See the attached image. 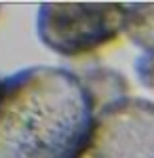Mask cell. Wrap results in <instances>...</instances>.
Returning <instances> with one entry per match:
<instances>
[{
	"label": "cell",
	"mask_w": 154,
	"mask_h": 158,
	"mask_svg": "<svg viewBox=\"0 0 154 158\" xmlns=\"http://www.w3.org/2000/svg\"><path fill=\"white\" fill-rule=\"evenodd\" d=\"M95 116L72 70L28 65L0 76V158H84Z\"/></svg>",
	"instance_id": "1"
},
{
	"label": "cell",
	"mask_w": 154,
	"mask_h": 158,
	"mask_svg": "<svg viewBox=\"0 0 154 158\" xmlns=\"http://www.w3.org/2000/svg\"><path fill=\"white\" fill-rule=\"evenodd\" d=\"M125 17L127 4L120 2H42L36 34L53 53L78 57L118 38Z\"/></svg>",
	"instance_id": "2"
},
{
	"label": "cell",
	"mask_w": 154,
	"mask_h": 158,
	"mask_svg": "<svg viewBox=\"0 0 154 158\" xmlns=\"http://www.w3.org/2000/svg\"><path fill=\"white\" fill-rule=\"evenodd\" d=\"M91 158H154V101L125 97L97 112Z\"/></svg>",
	"instance_id": "3"
},
{
	"label": "cell",
	"mask_w": 154,
	"mask_h": 158,
	"mask_svg": "<svg viewBox=\"0 0 154 158\" xmlns=\"http://www.w3.org/2000/svg\"><path fill=\"white\" fill-rule=\"evenodd\" d=\"M78 76L87 86L97 112L110 106V103H116L120 99L129 97L127 95L129 82L118 70H112L108 65H89Z\"/></svg>",
	"instance_id": "4"
},
{
	"label": "cell",
	"mask_w": 154,
	"mask_h": 158,
	"mask_svg": "<svg viewBox=\"0 0 154 158\" xmlns=\"http://www.w3.org/2000/svg\"><path fill=\"white\" fill-rule=\"evenodd\" d=\"M125 34L146 55H154V2H129Z\"/></svg>",
	"instance_id": "5"
},
{
	"label": "cell",
	"mask_w": 154,
	"mask_h": 158,
	"mask_svg": "<svg viewBox=\"0 0 154 158\" xmlns=\"http://www.w3.org/2000/svg\"><path fill=\"white\" fill-rule=\"evenodd\" d=\"M135 76L137 80L142 82L146 89H152L154 91V55H146L142 53L137 59H135Z\"/></svg>",
	"instance_id": "6"
}]
</instances>
